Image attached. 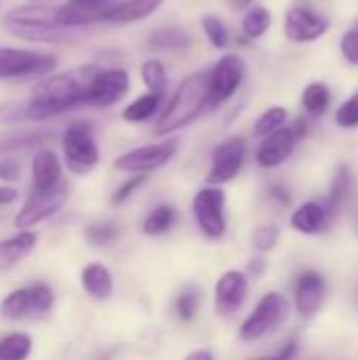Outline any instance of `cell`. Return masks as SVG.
Returning a JSON list of instances; mask_svg holds the SVG:
<instances>
[{"instance_id": "obj_14", "label": "cell", "mask_w": 358, "mask_h": 360, "mask_svg": "<svg viewBox=\"0 0 358 360\" xmlns=\"http://www.w3.org/2000/svg\"><path fill=\"white\" fill-rule=\"evenodd\" d=\"M129 84H131V80L124 70H120V68L103 70V72L99 70L89 84L84 103H91L97 108L114 105L129 93Z\"/></svg>"}, {"instance_id": "obj_38", "label": "cell", "mask_w": 358, "mask_h": 360, "mask_svg": "<svg viewBox=\"0 0 358 360\" xmlns=\"http://www.w3.org/2000/svg\"><path fill=\"white\" fill-rule=\"evenodd\" d=\"M279 238H281V230H279V226H274V224L260 226V228L253 232V245H255V249L262 251V253L272 251V249L276 247Z\"/></svg>"}, {"instance_id": "obj_39", "label": "cell", "mask_w": 358, "mask_h": 360, "mask_svg": "<svg viewBox=\"0 0 358 360\" xmlns=\"http://www.w3.org/2000/svg\"><path fill=\"white\" fill-rule=\"evenodd\" d=\"M340 51L348 63L358 65V27L344 32V36L340 40Z\"/></svg>"}, {"instance_id": "obj_29", "label": "cell", "mask_w": 358, "mask_h": 360, "mask_svg": "<svg viewBox=\"0 0 358 360\" xmlns=\"http://www.w3.org/2000/svg\"><path fill=\"white\" fill-rule=\"evenodd\" d=\"M32 354V338L27 333H11L0 340V360H27Z\"/></svg>"}, {"instance_id": "obj_2", "label": "cell", "mask_w": 358, "mask_h": 360, "mask_svg": "<svg viewBox=\"0 0 358 360\" xmlns=\"http://www.w3.org/2000/svg\"><path fill=\"white\" fill-rule=\"evenodd\" d=\"M209 105V72H196L188 76L173 93L169 105L156 122L158 135L175 133L196 120Z\"/></svg>"}, {"instance_id": "obj_24", "label": "cell", "mask_w": 358, "mask_h": 360, "mask_svg": "<svg viewBox=\"0 0 358 360\" xmlns=\"http://www.w3.org/2000/svg\"><path fill=\"white\" fill-rule=\"evenodd\" d=\"M350 192H352V173H350V169L346 165H340L338 171H335V177L331 181L329 198H327V205H325L331 219L344 209V205L350 198Z\"/></svg>"}, {"instance_id": "obj_20", "label": "cell", "mask_w": 358, "mask_h": 360, "mask_svg": "<svg viewBox=\"0 0 358 360\" xmlns=\"http://www.w3.org/2000/svg\"><path fill=\"white\" fill-rule=\"evenodd\" d=\"M61 184V162L55 152L40 150L32 160V188L46 190Z\"/></svg>"}, {"instance_id": "obj_33", "label": "cell", "mask_w": 358, "mask_h": 360, "mask_svg": "<svg viewBox=\"0 0 358 360\" xmlns=\"http://www.w3.org/2000/svg\"><path fill=\"white\" fill-rule=\"evenodd\" d=\"M141 78L148 84L150 93H156V95L162 97L165 89H167V72H165L160 61H154V59L146 61L141 65Z\"/></svg>"}, {"instance_id": "obj_21", "label": "cell", "mask_w": 358, "mask_h": 360, "mask_svg": "<svg viewBox=\"0 0 358 360\" xmlns=\"http://www.w3.org/2000/svg\"><path fill=\"white\" fill-rule=\"evenodd\" d=\"M38 236L30 230H23L6 240H0V272L15 268L19 262H23L36 247Z\"/></svg>"}, {"instance_id": "obj_45", "label": "cell", "mask_w": 358, "mask_h": 360, "mask_svg": "<svg viewBox=\"0 0 358 360\" xmlns=\"http://www.w3.org/2000/svg\"><path fill=\"white\" fill-rule=\"evenodd\" d=\"M184 360H215V356L209 350H194V352H190Z\"/></svg>"}, {"instance_id": "obj_8", "label": "cell", "mask_w": 358, "mask_h": 360, "mask_svg": "<svg viewBox=\"0 0 358 360\" xmlns=\"http://www.w3.org/2000/svg\"><path fill=\"white\" fill-rule=\"evenodd\" d=\"M68 196H70V190L63 181L57 184L55 188L32 190V194L27 196V200L23 202V207L19 209V213L15 217V226L27 230V228L49 219L65 205Z\"/></svg>"}, {"instance_id": "obj_41", "label": "cell", "mask_w": 358, "mask_h": 360, "mask_svg": "<svg viewBox=\"0 0 358 360\" xmlns=\"http://www.w3.org/2000/svg\"><path fill=\"white\" fill-rule=\"evenodd\" d=\"M19 162L15 158H0V179L2 181H15L19 177Z\"/></svg>"}, {"instance_id": "obj_31", "label": "cell", "mask_w": 358, "mask_h": 360, "mask_svg": "<svg viewBox=\"0 0 358 360\" xmlns=\"http://www.w3.org/2000/svg\"><path fill=\"white\" fill-rule=\"evenodd\" d=\"M46 139H51V133L49 131L21 133V135H15V137H6V139H0V154L30 150V148H36V146L44 143Z\"/></svg>"}, {"instance_id": "obj_48", "label": "cell", "mask_w": 358, "mask_h": 360, "mask_svg": "<svg viewBox=\"0 0 358 360\" xmlns=\"http://www.w3.org/2000/svg\"><path fill=\"white\" fill-rule=\"evenodd\" d=\"M32 2H38V4H42V2H44V0H32Z\"/></svg>"}, {"instance_id": "obj_22", "label": "cell", "mask_w": 358, "mask_h": 360, "mask_svg": "<svg viewBox=\"0 0 358 360\" xmlns=\"http://www.w3.org/2000/svg\"><path fill=\"white\" fill-rule=\"evenodd\" d=\"M82 289L95 300H110L114 293L112 272L103 264H89L80 274Z\"/></svg>"}, {"instance_id": "obj_25", "label": "cell", "mask_w": 358, "mask_h": 360, "mask_svg": "<svg viewBox=\"0 0 358 360\" xmlns=\"http://www.w3.org/2000/svg\"><path fill=\"white\" fill-rule=\"evenodd\" d=\"M190 42H192L190 34L175 25L160 27V30L152 32V36L148 38V44L156 51H179V49H186Z\"/></svg>"}, {"instance_id": "obj_9", "label": "cell", "mask_w": 358, "mask_h": 360, "mask_svg": "<svg viewBox=\"0 0 358 360\" xmlns=\"http://www.w3.org/2000/svg\"><path fill=\"white\" fill-rule=\"evenodd\" d=\"M177 148H179L177 139H167V141H160V143L141 146V148H135V150L118 156L114 167L124 171V173L146 175L150 171H158L160 167H165L175 156Z\"/></svg>"}, {"instance_id": "obj_37", "label": "cell", "mask_w": 358, "mask_h": 360, "mask_svg": "<svg viewBox=\"0 0 358 360\" xmlns=\"http://www.w3.org/2000/svg\"><path fill=\"white\" fill-rule=\"evenodd\" d=\"M335 122L342 129H357L358 127V89L338 108Z\"/></svg>"}, {"instance_id": "obj_26", "label": "cell", "mask_w": 358, "mask_h": 360, "mask_svg": "<svg viewBox=\"0 0 358 360\" xmlns=\"http://www.w3.org/2000/svg\"><path fill=\"white\" fill-rule=\"evenodd\" d=\"M329 103H331V89L325 82H310L302 93V105L314 118H321L327 112Z\"/></svg>"}, {"instance_id": "obj_40", "label": "cell", "mask_w": 358, "mask_h": 360, "mask_svg": "<svg viewBox=\"0 0 358 360\" xmlns=\"http://www.w3.org/2000/svg\"><path fill=\"white\" fill-rule=\"evenodd\" d=\"M146 181V175H135V177H131L129 181H124L118 190H116V194L112 196V205H122L133 192H137L139 190V186Z\"/></svg>"}, {"instance_id": "obj_35", "label": "cell", "mask_w": 358, "mask_h": 360, "mask_svg": "<svg viewBox=\"0 0 358 360\" xmlns=\"http://www.w3.org/2000/svg\"><path fill=\"white\" fill-rule=\"evenodd\" d=\"M200 291L196 287H190L186 289L184 293H179L177 302H175V310L179 314L181 321H192L198 312V306H200Z\"/></svg>"}, {"instance_id": "obj_46", "label": "cell", "mask_w": 358, "mask_h": 360, "mask_svg": "<svg viewBox=\"0 0 358 360\" xmlns=\"http://www.w3.org/2000/svg\"><path fill=\"white\" fill-rule=\"evenodd\" d=\"M224 2H226L230 8H236V11H238V8H245V6H249L253 0H224Z\"/></svg>"}, {"instance_id": "obj_44", "label": "cell", "mask_w": 358, "mask_h": 360, "mask_svg": "<svg viewBox=\"0 0 358 360\" xmlns=\"http://www.w3.org/2000/svg\"><path fill=\"white\" fill-rule=\"evenodd\" d=\"M17 200V190L15 188H6V186H0V207L2 205H11Z\"/></svg>"}, {"instance_id": "obj_30", "label": "cell", "mask_w": 358, "mask_h": 360, "mask_svg": "<svg viewBox=\"0 0 358 360\" xmlns=\"http://www.w3.org/2000/svg\"><path fill=\"white\" fill-rule=\"evenodd\" d=\"M272 25V15L266 6H255L251 8L245 19H243V32L247 38H262Z\"/></svg>"}, {"instance_id": "obj_1", "label": "cell", "mask_w": 358, "mask_h": 360, "mask_svg": "<svg viewBox=\"0 0 358 360\" xmlns=\"http://www.w3.org/2000/svg\"><path fill=\"white\" fill-rule=\"evenodd\" d=\"M97 72L99 68L95 65H80L42 80L40 84H36L32 99L19 105V118L46 120L72 110L78 103H84L89 84Z\"/></svg>"}, {"instance_id": "obj_36", "label": "cell", "mask_w": 358, "mask_h": 360, "mask_svg": "<svg viewBox=\"0 0 358 360\" xmlns=\"http://www.w3.org/2000/svg\"><path fill=\"white\" fill-rule=\"evenodd\" d=\"M118 234H120V230L116 224H97V226H91L84 230V238L95 247L112 245L118 238Z\"/></svg>"}, {"instance_id": "obj_47", "label": "cell", "mask_w": 358, "mask_h": 360, "mask_svg": "<svg viewBox=\"0 0 358 360\" xmlns=\"http://www.w3.org/2000/svg\"><path fill=\"white\" fill-rule=\"evenodd\" d=\"M264 270H266V262H264V259H257V262H253V264H251V272L262 274Z\"/></svg>"}, {"instance_id": "obj_3", "label": "cell", "mask_w": 358, "mask_h": 360, "mask_svg": "<svg viewBox=\"0 0 358 360\" xmlns=\"http://www.w3.org/2000/svg\"><path fill=\"white\" fill-rule=\"evenodd\" d=\"M55 11L57 6L49 4H23L4 15V27L23 40L30 42H42V44H59V42H70L72 32L68 27L57 25L55 21Z\"/></svg>"}, {"instance_id": "obj_16", "label": "cell", "mask_w": 358, "mask_h": 360, "mask_svg": "<svg viewBox=\"0 0 358 360\" xmlns=\"http://www.w3.org/2000/svg\"><path fill=\"white\" fill-rule=\"evenodd\" d=\"M249 295V281L238 270H228L215 285V310L222 316H230L243 308Z\"/></svg>"}, {"instance_id": "obj_32", "label": "cell", "mask_w": 358, "mask_h": 360, "mask_svg": "<svg viewBox=\"0 0 358 360\" xmlns=\"http://www.w3.org/2000/svg\"><path fill=\"white\" fill-rule=\"evenodd\" d=\"M287 110L283 105H274V108H268L257 120H255V127H253V133L257 137H266L274 131H279L285 122H287Z\"/></svg>"}, {"instance_id": "obj_10", "label": "cell", "mask_w": 358, "mask_h": 360, "mask_svg": "<svg viewBox=\"0 0 358 360\" xmlns=\"http://www.w3.org/2000/svg\"><path fill=\"white\" fill-rule=\"evenodd\" d=\"M57 59L49 53L0 46V78L40 76L55 68Z\"/></svg>"}, {"instance_id": "obj_11", "label": "cell", "mask_w": 358, "mask_h": 360, "mask_svg": "<svg viewBox=\"0 0 358 360\" xmlns=\"http://www.w3.org/2000/svg\"><path fill=\"white\" fill-rule=\"evenodd\" d=\"M243 78L245 61L234 53L224 55L209 72V105H219L228 101L238 91Z\"/></svg>"}, {"instance_id": "obj_12", "label": "cell", "mask_w": 358, "mask_h": 360, "mask_svg": "<svg viewBox=\"0 0 358 360\" xmlns=\"http://www.w3.org/2000/svg\"><path fill=\"white\" fill-rule=\"evenodd\" d=\"M118 0H68L55 11V21L61 27H82L97 21H108Z\"/></svg>"}, {"instance_id": "obj_34", "label": "cell", "mask_w": 358, "mask_h": 360, "mask_svg": "<svg viewBox=\"0 0 358 360\" xmlns=\"http://www.w3.org/2000/svg\"><path fill=\"white\" fill-rule=\"evenodd\" d=\"M203 30L209 38V42L215 46V49H226L228 46V40H230V34H228V27L224 25V21L215 15H205L203 17Z\"/></svg>"}, {"instance_id": "obj_17", "label": "cell", "mask_w": 358, "mask_h": 360, "mask_svg": "<svg viewBox=\"0 0 358 360\" xmlns=\"http://www.w3.org/2000/svg\"><path fill=\"white\" fill-rule=\"evenodd\" d=\"M331 21L319 13H312L308 8L295 6L285 17V34L293 42H312L325 36Z\"/></svg>"}, {"instance_id": "obj_15", "label": "cell", "mask_w": 358, "mask_h": 360, "mask_svg": "<svg viewBox=\"0 0 358 360\" xmlns=\"http://www.w3.org/2000/svg\"><path fill=\"white\" fill-rule=\"evenodd\" d=\"M295 308L302 319H314L327 297V281L317 270H306L295 281Z\"/></svg>"}, {"instance_id": "obj_5", "label": "cell", "mask_w": 358, "mask_h": 360, "mask_svg": "<svg viewBox=\"0 0 358 360\" xmlns=\"http://www.w3.org/2000/svg\"><path fill=\"white\" fill-rule=\"evenodd\" d=\"M55 295L49 285L36 283L30 287L15 289L0 304V314L6 321H23L32 316H44L53 310Z\"/></svg>"}, {"instance_id": "obj_43", "label": "cell", "mask_w": 358, "mask_h": 360, "mask_svg": "<svg viewBox=\"0 0 358 360\" xmlns=\"http://www.w3.org/2000/svg\"><path fill=\"white\" fill-rule=\"evenodd\" d=\"M270 196H272L276 202H281L283 207H287V205L291 202V194H289L283 186H274V188L270 190Z\"/></svg>"}, {"instance_id": "obj_23", "label": "cell", "mask_w": 358, "mask_h": 360, "mask_svg": "<svg viewBox=\"0 0 358 360\" xmlns=\"http://www.w3.org/2000/svg\"><path fill=\"white\" fill-rule=\"evenodd\" d=\"M165 0H122L116 4V8L112 11L110 19L112 23H133V21H141L146 17H150L154 11L160 8Z\"/></svg>"}, {"instance_id": "obj_19", "label": "cell", "mask_w": 358, "mask_h": 360, "mask_svg": "<svg viewBox=\"0 0 358 360\" xmlns=\"http://www.w3.org/2000/svg\"><path fill=\"white\" fill-rule=\"evenodd\" d=\"M329 221H331V217H329L325 205L314 202V200L304 202V205L298 207V209L293 211V215H291V226H293V230H298V232H302V234H308V236L325 232V230L329 228Z\"/></svg>"}, {"instance_id": "obj_18", "label": "cell", "mask_w": 358, "mask_h": 360, "mask_svg": "<svg viewBox=\"0 0 358 360\" xmlns=\"http://www.w3.org/2000/svg\"><path fill=\"white\" fill-rule=\"evenodd\" d=\"M298 141L300 139L291 127H281L279 131L266 135V139L262 141V146L257 148V154H255L257 165L264 169H274V167L283 165L293 154Z\"/></svg>"}, {"instance_id": "obj_42", "label": "cell", "mask_w": 358, "mask_h": 360, "mask_svg": "<svg viewBox=\"0 0 358 360\" xmlns=\"http://www.w3.org/2000/svg\"><path fill=\"white\" fill-rule=\"evenodd\" d=\"M298 342L295 340H291V342H287L279 352H274V354H270V356H260V359H251V360H293L295 359V354H298Z\"/></svg>"}, {"instance_id": "obj_28", "label": "cell", "mask_w": 358, "mask_h": 360, "mask_svg": "<svg viewBox=\"0 0 358 360\" xmlns=\"http://www.w3.org/2000/svg\"><path fill=\"white\" fill-rule=\"evenodd\" d=\"M160 99L162 97L156 95V93H146V95L137 97L135 101H131L124 108V112H122L124 120H129V122H143V120L152 118L156 114L158 105H160Z\"/></svg>"}, {"instance_id": "obj_7", "label": "cell", "mask_w": 358, "mask_h": 360, "mask_svg": "<svg viewBox=\"0 0 358 360\" xmlns=\"http://www.w3.org/2000/svg\"><path fill=\"white\" fill-rule=\"evenodd\" d=\"M63 154L65 162L74 173H89L99 162V148L87 122H76L65 129L63 139Z\"/></svg>"}, {"instance_id": "obj_6", "label": "cell", "mask_w": 358, "mask_h": 360, "mask_svg": "<svg viewBox=\"0 0 358 360\" xmlns=\"http://www.w3.org/2000/svg\"><path fill=\"white\" fill-rule=\"evenodd\" d=\"M192 211H194L200 232L207 238L211 240L224 238L228 221H226V192L222 188H215V186L203 188L194 196Z\"/></svg>"}, {"instance_id": "obj_13", "label": "cell", "mask_w": 358, "mask_h": 360, "mask_svg": "<svg viewBox=\"0 0 358 360\" xmlns=\"http://www.w3.org/2000/svg\"><path fill=\"white\" fill-rule=\"evenodd\" d=\"M245 156H247V141L243 137H230L224 143H219L213 152V162L207 177L209 184L222 186L232 181L241 173L245 165Z\"/></svg>"}, {"instance_id": "obj_27", "label": "cell", "mask_w": 358, "mask_h": 360, "mask_svg": "<svg viewBox=\"0 0 358 360\" xmlns=\"http://www.w3.org/2000/svg\"><path fill=\"white\" fill-rule=\"evenodd\" d=\"M177 221V209L171 205H160L156 207L143 221V232L148 236H160L165 232H169Z\"/></svg>"}, {"instance_id": "obj_4", "label": "cell", "mask_w": 358, "mask_h": 360, "mask_svg": "<svg viewBox=\"0 0 358 360\" xmlns=\"http://www.w3.org/2000/svg\"><path fill=\"white\" fill-rule=\"evenodd\" d=\"M289 302L285 295L281 293H266L255 310L247 316V321L241 325L238 338L243 342H257L262 338H266L268 333L276 331L287 319H289Z\"/></svg>"}]
</instances>
